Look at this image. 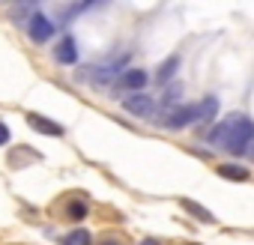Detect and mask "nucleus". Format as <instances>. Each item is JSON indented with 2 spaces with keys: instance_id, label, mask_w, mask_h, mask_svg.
Wrapping results in <instances>:
<instances>
[{
  "instance_id": "1",
  "label": "nucleus",
  "mask_w": 254,
  "mask_h": 245,
  "mask_svg": "<svg viewBox=\"0 0 254 245\" xmlns=\"http://www.w3.org/2000/svg\"><path fill=\"white\" fill-rule=\"evenodd\" d=\"M251 144H254V122H251L248 117L236 114V117H233V126H230V138H227V147H224V150H230L233 156H242V153L251 150Z\"/></svg>"
},
{
  "instance_id": "2",
  "label": "nucleus",
  "mask_w": 254,
  "mask_h": 245,
  "mask_svg": "<svg viewBox=\"0 0 254 245\" xmlns=\"http://www.w3.org/2000/svg\"><path fill=\"white\" fill-rule=\"evenodd\" d=\"M156 122H159V126H165V129H171V132L189 129V126H194V122H200V105H177V108H171Z\"/></svg>"
},
{
  "instance_id": "3",
  "label": "nucleus",
  "mask_w": 254,
  "mask_h": 245,
  "mask_svg": "<svg viewBox=\"0 0 254 245\" xmlns=\"http://www.w3.org/2000/svg\"><path fill=\"white\" fill-rule=\"evenodd\" d=\"M54 33H57V24H54L48 15H42V12H30V18H27V36H30V42L42 45V42H48Z\"/></svg>"
},
{
  "instance_id": "4",
  "label": "nucleus",
  "mask_w": 254,
  "mask_h": 245,
  "mask_svg": "<svg viewBox=\"0 0 254 245\" xmlns=\"http://www.w3.org/2000/svg\"><path fill=\"white\" fill-rule=\"evenodd\" d=\"M27 126H30L33 132L45 135V138H63V135H66V129L60 126L57 120H51V117H45V114H36V111L27 114Z\"/></svg>"
},
{
  "instance_id": "5",
  "label": "nucleus",
  "mask_w": 254,
  "mask_h": 245,
  "mask_svg": "<svg viewBox=\"0 0 254 245\" xmlns=\"http://www.w3.org/2000/svg\"><path fill=\"white\" fill-rule=\"evenodd\" d=\"M123 111L132 114V117H150L156 111V99L147 93H129L123 99Z\"/></svg>"
},
{
  "instance_id": "6",
  "label": "nucleus",
  "mask_w": 254,
  "mask_h": 245,
  "mask_svg": "<svg viewBox=\"0 0 254 245\" xmlns=\"http://www.w3.org/2000/svg\"><path fill=\"white\" fill-rule=\"evenodd\" d=\"M147 81H150V75H147L144 69H126V72L120 75V87L132 90V93H144Z\"/></svg>"
},
{
  "instance_id": "7",
  "label": "nucleus",
  "mask_w": 254,
  "mask_h": 245,
  "mask_svg": "<svg viewBox=\"0 0 254 245\" xmlns=\"http://www.w3.org/2000/svg\"><path fill=\"white\" fill-rule=\"evenodd\" d=\"M54 60H57V63H63V66L78 63V45H75V39H72V36H63V39L57 42V48H54Z\"/></svg>"
},
{
  "instance_id": "8",
  "label": "nucleus",
  "mask_w": 254,
  "mask_h": 245,
  "mask_svg": "<svg viewBox=\"0 0 254 245\" xmlns=\"http://www.w3.org/2000/svg\"><path fill=\"white\" fill-rule=\"evenodd\" d=\"M90 215V200H84V197H69L66 203H63V218H69V221H84Z\"/></svg>"
},
{
  "instance_id": "9",
  "label": "nucleus",
  "mask_w": 254,
  "mask_h": 245,
  "mask_svg": "<svg viewBox=\"0 0 254 245\" xmlns=\"http://www.w3.org/2000/svg\"><path fill=\"white\" fill-rule=\"evenodd\" d=\"M215 174H218L221 180H230V183H245V180L251 177V171L242 168V165H236V162H224V165H218Z\"/></svg>"
},
{
  "instance_id": "10",
  "label": "nucleus",
  "mask_w": 254,
  "mask_h": 245,
  "mask_svg": "<svg viewBox=\"0 0 254 245\" xmlns=\"http://www.w3.org/2000/svg\"><path fill=\"white\" fill-rule=\"evenodd\" d=\"M180 203H183V209H186L191 218H197L200 224H215V215H212L206 206H200L197 200H189V197H186V200H180Z\"/></svg>"
},
{
  "instance_id": "11",
  "label": "nucleus",
  "mask_w": 254,
  "mask_h": 245,
  "mask_svg": "<svg viewBox=\"0 0 254 245\" xmlns=\"http://www.w3.org/2000/svg\"><path fill=\"white\" fill-rule=\"evenodd\" d=\"M177 69H180V54H171L162 66H159V72H156V81L159 84H171L174 78H177Z\"/></svg>"
},
{
  "instance_id": "12",
  "label": "nucleus",
  "mask_w": 254,
  "mask_h": 245,
  "mask_svg": "<svg viewBox=\"0 0 254 245\" xmlns=\"http://www.w3.org/2000/svg\"><path fill=\"white\" fill-rule=\"evenodd\" d=\"M230 126H233V117H230V120H224V122H218V126L209 132V144L224 150V147H227V138H230Z\"/></svg>"
},
{
  "instance_id": "13",
  "label": "nucleus",
  "mask_w": 254,
  "mask_h": 245,
  "mask_svg": "<svg viewBox=\"0 0 254 245\" xmlns=\"http://www.w3.org/2000/svg\"><path fill=\"white\" fill-rule=\"evenodd\" d=\"M60 245H93V233L87 227H75L60 239Z\"/></svg>"
},
{
  "instance_id": "14",
  "label": "nucleus",
  "mask_w": 254,
  "mask_h": 245,
  "mask_svg": "<svg viewBox=\"0 0 254 245\" xmlns=\"http://www.w3.org/2000/svg\"><path fill=\"white\" fill-rule=\"evenodd\" d=\"M215 114H218V96H206L200 102V122H215Z\"/></svg>"
},
{
  "instance_id": "15",
  "label": "nucleus",
  "mask_w": 254,
  "mask_h": 245,
  "mask_svg": "<svg viewBox=\"0 0 254 245\" xmlns=\"http://www.w3.org/2000/svg\"><path fill=\"white\" fill-rule=\"evenodd\" d=\"M39 159H42V156H39L36 150L21 147L18 153H12V156H9V165H12V168H27V162H39Z\"/></svg>"
},
{
  "instance_id": "16",
  "label": "nucleus",
  "mask_w": 254,
  "mask_h": 245,
  "mask_svg": "<svg viewBox=\"0 0 254 245\" xmlns=\"http://www.w3.org/2000/svg\"><path fill=\"white\" fill-rule=\"evenodd\" d=\"M180 96H183V84H174V87H171V90L162 96V102H165V105H171V102H177Z\"/></svg>"
},
{
  "instance_id": "17",
  "label": "nucleus",
  "mask_w": 254,
  "mask_h": 245,
  "mask_svg": "<svg viewBox=\"0 0 254 245\" xmlns=\"http://www.w3.org/2000/svg\"><path fill=\"white\" fill-rule=\"evenodd\" d=\"M99 245H126V239H123L120 233H108V236H105Z\"/></svg>"
},
{
  "instance_id": "18",
  "label": "nucleus",
  "mask_w": 254,
  "mask_h": 245,
  "mask_svg": "<svg viewBox=\"0 0 254 245\" xmlns=\"http://www.w3.org/2000/svg\"><path fill=\"white\" fill-rule=\"evenodd\" d=\"M9 138H12V135H9V126H6L3 120H0V147H6V144H9Z\"/></svg>"
},
{
  "instance_id": "19",
  "label": "nucleus",
  "mask_w": 254,
  "mask_h": 245,
  "mask_svg": "<svg viewBox=\"0 0 254 245\" xmlns=\"http://www.w3.org/2000/svg\"><path fill=\"white\" fill-rule=\"evenodd\" d=\"M141 245H162L159 239H153V236H147V239H141Z\"/></svg>"
},
{
  "instance_id": "20",
  "label": "nucleus",
  "mask_w": 254,
  "mask_h": 245,
  "mask_svg": "<svg viewBox=\"0 0 254 245\" xmlns=\"http://www.w3.org/2000/svg\"><path fill=\"white\" fill-rule=\"evenodd\" d=\"M248 156H251V162H254V144H251V150H248Z\"/></svg>"
},
{
  "instance_id": "21",
  "label": "nucleus",
  "mask_w": 254,
  "mask_h": 245,
  "mask_svg": "<svg viewBox=\"0 0 254 245\" xmlns=\"http://www.w3.org/2000/svg\"><path fill=\"white\" fill-rule=\"evenodd\" d=\"M183 245H200V242H183Z\"/></svg>"
}]
</instances>
